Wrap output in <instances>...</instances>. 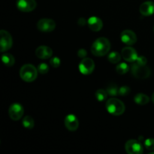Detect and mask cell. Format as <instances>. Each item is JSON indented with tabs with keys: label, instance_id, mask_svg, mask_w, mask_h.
I'll return each instance as SVG.
<instances>
[{
	"label": "cell",
	"instance_id": "6da1fadb",
	"mask_svg": "<svg viewBox=\"0 0 154 154\" xmlns=\"http://www.w3.org/2000/svg\"><path fill=\"white\" fill-rule=\"evenodd\" d=\"M111 43L106 38H99L96 39L91 47V52L96 57H102L109 52Z\"/></svg>",
	"mask_w": 154,
	"mask_h": 154
},
{
	"label": "cell",
	"instance_id": "277c9868",
	"mask_svg": "<svg viewBox=\"0 0 154 154\" xmlns=\"http://www.w3.org/2000/svg\"><path fill=\"white\" fill-rule=\"evenodd\" d=\"M131 72L135 78L138 79H145L150 77L151 72L146 65H139L134 62L131 66Z\"/></svg>",
	"mask_w": 154,
	"mask_h": 154
},
{
	"label": "cell",
	"instance_id": "ac0fdd59",
	"mask_svg": "<svg viewBox=\"0 0 154 154\" xmlns=\"http://www.w3.org/2000/svg\"><path fill=\"white\" fill-rule=\"evenodd\" d=\"M2 60L3 63L6 66H12L14 65L15 63V60L14 57L10 54H3L2 56Z\"/></svg>",
	"mask_w": 154,
	"mask_h": 154
},
{
	"label": "cell",
	"instance_id": "7a4b0ae2",
	"mask_svg": "<svg viewBox=\"0 0 154 154\" xmlns=\"http://www.w3.org/2000/svg\"><path fill=\"white\" fill-rule=\"evenodd\" d=\"M106 109L108 113L114 116H120L124 113L125 105L122 101L111 98L106 102Z\"/></svg>",
	"mask_w": 154,
	"mask_h": 154
},
{
	"label": "cell",
	"instance_id": "8992f818",
	"mask_svg": "<svg viewBox=\"0 0 154 154\" xmlns=\"http://www.w3.org/2000/svg\"><path fill=\"white\" fill-rule=\"evenodd\" d=\"M78 67L81 74L84 75H90L95 69L94 61L92 59L85 57L81 60Z\"/></svg>",
	"mask_w": 154,
	"mask_h": 154
},
{
	"label": "cell",
	"instance_id": "4dcf8cb0",
	"mask_svg": "<svg viewBox=\"0 0 154 154\" xmlns=\"http://www.w3.org/2000/svg\"><path fill=\"white\" fill-rule=\"evenodd\" d=\"M152 101H153V102L154 103V93H153V95H152Z\"/></svg>",
	"mask_w": 154,
	"mask_h": 154
},
{
	"label": "cell",
	"instance_id": "8fae6325",
	"mask_svg": "<svg viewBox=\"0 0 154 154\" xmlns=\"http://www.w3.org/2000/svg\"><path fill=\"white\" fill-rule=\"evenodd\" d=\"M121 55L126 61L129 62V63L135 62L138 57L136 51L132 47H126L123 48L121 51Z\"/></svg>",
	"mask_w": 154,
	"mask_h": 154
},
{
	"label": "cell",
	"instance_id": "52a82bcc",
	"mask_svg": "<svg viewBox=\"0 0 154 154\" xmlns=\"http://www.w3.org/2000/svg\"><path fill=\"white\" fill-rule=\"evenodd\" d=\"M37 27L38 30L43 32H51L56 28V23L54 20L44 18L38 22Z\"/></svg>",
	"mask_w": 154,
	"mask_h": 154
},
{
	"label": "cell",
	"instance_id": "7402d4cb",
	"mask_svg": "<svg viewBox=\"0 0 154 154\" xmlns=\"http://www.w3.org/2000/svg\"><path fill=\"white\" fill-rule=\"evenodd\" d=\"M108 96V94L106 90H102V89H99L96 92V98L99 102H103V101L106 100Z\"/></svg>",
	"mask_w": 154,
	"mask_h": 154
},
{
	"label": "cell",
	"instance_id": "7c38bea8",
	"mask_svg": "<svg viewBox=\"0 0 154 154\" xmlns=\"http://www.w3.org/2000/svg\"><path fill=\"white\" fill-rule=\"evenodd\" d=\"M120 39L126 45H132L137 42V36L132 30L126 29L122 32Z\"/></svg>",
	"mask_w": 154,
	"mask_h": 154
},
{
	"label": "cell",
	"instance_id": "ba28073f",
	"mask_svg": "<svg viewBox=\"0 0 154 154\" xmlns=\"http://www.w3.org/2000/svg\"><path fill=\"white\" fill-rule=\"evenodd\" d=\"M125 150L129 154H141L143 153L142 145L136 140H129L125 144Z\"/></svg>",
	"mask_w": 154,
	"mask_h": 154
},
{
	"label": "cell",
	"instance_id": "4316f807",
	"mask_svg": "<svg viewBox=\"0 0 154 154\" xmlns=\"http://www.w3.org/2000/svg\"><path fill=\"white\" fill-rule=\"evenodd\" d=\"M60 63H61V61H60V60L57 57H52L50 60V64L54 68H58L60 66Z\"/></svg>",
	"mask_w": 154,
	"mask_h": 154
},
{
	"label": "cell",
	"instance_id": "9a60e30c",
	"mask_svg": "<svg viewBox=\"0 0 154 154\" xmlns=\"http://www.w3.org/2000/svg\"><path fill=\"white\" fill-rule=\"evenodd\" d=\"M89 28L93 32H99L103 27V23L100 18L97 17H91L88 19L87 21Z\"/></svg>",
	"mask_w": 154,
	"mask_h": 154
},
{
	"label": "cell",
	"instance_id": "5bb4252c",
	"mask_svg": "<svg viewBox=\"0 0 154 154\" xmlns=\"http://www.w3.org/2000/svg\"><path fill=\"white\" fill-rule=\"evenodd\" d=\"M35 55L38 58L42 60H47V59L51 58L53 55V51L51 48L45 45L39 46L35 50Z\"/></svg>",
	"mask_w": 154,
	"mask_h": 154
},
{
	"label": "cell",
	"instance_id": "ffe728a7",
	"mask_svg": "<svg viewBox=\"0 0 154 154\" xmlns=\"http://www.w3.org/2000/svg\"><path fill=\"white\" fill-rule=\"evenodd\" d=\"M23 126L26 129H32L35 126V122L32 117H30V116H26V117L23 119Z\"/></svg>",
	"mask_w": 154,
	"mask_h": 154
},
{
	"label": "cell",
	"instance_id": "4fadbf2b",
	"mask_svg": "<svg viewBox=\"0 0 154 154\" xmlns=\"http://www.w3.org/2000/svg\"><path fill=\"white\" fill-rule=\"evenodd\" d=\"M65 126L71 132H75L79 126V121L74 114H69L65 119Z\"/></svg>",
	"mask_w": 154,
	"mask_h": 154
},
{
	"label": "cell",
	"instance_id": "f546056e",
	"mask_svg": "<svg viewBox=\"0 0 154 154\" xmlns=\"http://www.w3.org/2000/svg\"><path fill=\"white\" fill-rule=\"evenodd\" d=\"M78 24H79L80 26H83L85 25V19L84 18H80L79 20H78Z\"/></svg>",
	"mask_w": 154,
	"mask_h": 154
},
{
	"label": "cell",
	"instance_id": "f1b7e54d",
	"mask_svg": "<svg viewBox=\"0 0 154 154\" xmlns=\"http://www.w3.org/2000/svg\"><path fill=\"white\" fill-rule=\"evenodd\" d=\"M87 51L84 49H80L79 51H78V56L80 57V58H82V59L85 58V57H87Z\"/></svg>",
	"mask_w": 154,
	"mask_h": 154
},
{
	"label": "cell",
	"instance_id": "cb8c5ba5",
	"mask_svg": "<svg viewBox=\"0 0 154 154\" xmlns=\"http://www.w3.org/2000/svg\"><path fill=\"white\" fill-rule=\"evenodd\" d=\"M38 72H39L40 74H42V75H45V74H47L49 71V66H48V64L46 63H40V64L37 67Z\"/></svg>",
	"mask_w": 154,
	"mask_h": 154
},
{
	"label": "cell",
	"instance_id": "603a6c76",
	"mask_svg": "<svg viewBox=\"0 0 154 154\" xmlns=\"http://www.w3.org/2000/svg\"><path fill=\"white\" fill-rule=\"evenodd\" d=\"M129 66L125 63H120V64L117 65V67H116V71H117V72L119 75H124L126 72H129Z\"/></svg>",
	"mask_w": 154,
	"mask_h": 154
},
{
	"label": "cell",
	"instance_id": "e0dca14e",
	"mask_svg": "<svg viewBox=\"0 0 154 154\" xmlns=\"http://www.w3.org/2000/svg\"><path fill=\"white\" fill-rule=\"evenodd\" d=\"M134 100H135V103L138 104V105H144L148 103L150 99L147 95L144 94V93H138V94L135 95Z\"/></svg>",
	"mask_w": 154,
	"mask_h": 154
},
{
	"label": "cell",
	"instance_id": "9c48e42d",
	"mask_svg": "<svg viewBox=\"0 0 154 154\" xmlns=\"http://www.w3.org/2000/svg\"><path fill=\"white\" fill-rule=\"evenodd\" d=\"M23 113V108L20 104L18 103H14L11 105L8 110L9 117L13 120H19L20 119L22 118Z\"/></svg>",
	"mask_w": 154,
	"mask_h": 154
},
{
	"label": "cell",
	"instance_id": "5b68a950",
	"mask_svg": "<svg viewBox=\"0 0 154 154\" xmlns=\"http://www.w3.org/2000/svg\"><path fill=\"white\" fill-rule=\"evenodd\" d=\"M0 36H1V40H0V50L1 52H5L10 49L13 45V39L11 35L8 32L5 30H1L0 31Z\"/></svg>",
	"mask_w": 154,
	"mask_h": 154
},
{
	"label": "cell",
	"instance_id": "3957f363",
	"mask_svg": "<svg viewBox=\"0 0 154 154\" xmlns=\"http://www.w3.org/2000/svg\"><path fill=\"white\" fill-rule=\"evenodd\" d=\"M38 75V69L32 64H26L21 67L20 76L23 81L26 82H32L36 79Z\"/></svg>",
	"mask_w": 154,
	"mask_h": 154
},
{
	"label": "cell",
	"instance_id": "2e32d148",
	"mask_svg": "<svg viewBox=\"0 0 154 154\" xmlns=\"http://www.w3.org/2000/svg\"><path fill=\"white\" fill-rule=\"evenodd\" d=\"M140 12L144 16H150L154 14V2L147 1L142 3L140 6Z\"/></svg>",
	"mask_w": 154,
	"mask_h": 154
},
{
	"label": "cell",
	"instance_id": "d6986e66",
	"mask_svg": "<svg viewBox=\"0 0 154 154\" xmlns=\"http://www.w3.org/2000/svg\"><path fill=\"white\" fill-rule=\"evenodd\" d=\"M121 56L122 55H120V53H118L117 51H113V52H111L108 54V60L111 63L117 64V63H118L120 61Z\"/></svg>",
	"mask_w": 154,
	"mask_h": 154
},
{
	"label": "cell",
	"instance_id": "30bf717a",
	"mask_svg": "<svg viewBox=\"0 0 154 154\" xmlns=\"http://www.w3.org/2000/svg\"><path fill=\"white\" fill-rule=\"evenodd\" d=\"M37 6L35 0H18L17 7L20 11L30 12L35 10Z\"/></svg>",
	"mask_w": 154,
	"mask_h": 154
},
{
	"label": "cell",
	"instance_id": "83f0119b",
	"mask_svg": "<svg viewBox=\"0 0 154 154\" xmlns=\"http://www.w3.org/2000/svg\"><path fill=\"white\" fill-rule=\"evenodd\" d=\"M135 63H137L139 65H146L147 63V60L145 57H143V56H138V58H137Z\"/></svg>",
	"mask_w": 154,
	"mask_h": 154
},
{
	"label": "cell",
	"instance_id": "44dd1931",
	"mask_svg": "<svg viewBox=\"0 0 154 154\" xmlns=\"http://www.w3.org/2000/svg\"><path fill=\"white\" fill-rule=\"evenodd\" d=\"M106 91L108 93V96H116L118 94L119 89L117 86L115 84H110L106 88Z\"/></svg>",
	"mask_w": 154,
	"mask_h": 154
},
{
	"label": "cell",
	"instance_id": "d4e9b609",
	"mask_svg": "<svg viewBox=\"0 0 154 154\" xmlns=\"http://www.w3.org/2000/svg\"><path fill=\"white\" fill-rule=\"evenodd\" d=\"M144 147L148 150H154V139L147 138L144 141Z\"/></svg>",
	"mask_w": 154,
	"mask_h": 154
},
{
	"label": "cell",
	"instance_id": "484cf974",
	"mask_svg": "<svg viewBox=\"0 0 154 154\" xmlns=\"http://www.w3.org/2000/svg\"><path fill=\"white\" fill-rule=\"evenodd\" d=\"M130 91L131 90L129 87H127V86H123V87H121L120 88H119L118 94L120 95V96H125L129 95V93H130Z\"/></svg>",
	"mask_w": 154,
	"mask_h": 154
}]
</instances>
